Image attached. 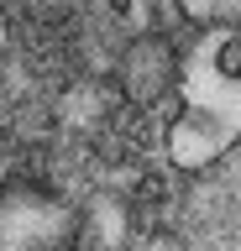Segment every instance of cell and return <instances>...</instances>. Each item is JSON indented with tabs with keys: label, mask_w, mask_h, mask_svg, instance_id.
<instances>
[{
	"label": "cell",
	"mask_w": 241,
	"mask_h": 251,
	"mask_svg": "<svg viewBox=\"0 0 241 251\" xmlns=\"http://www.w3.org/2000/svg\"><path fill=\"white\" fill-rule=\"evenodd\" d=\"M178 115L168 126V162L178 173L215 168L241 141V26H210L178 58Z\"/></svg>",
	"instance_id": "1"
},
{
	"label": "cell",
	"mask_w": 241,
	"mask_h": 251,
	"mask_svg": "<svg viewBox=\"0 0 241 251\" xmlns=\"http://www.w3.org/2000/svg\"><path fill=\"white\" fill-rule=\"evenodd\" d=\"M79 241V215L48 188H5L0 194V251H68Z\"/></svg>",
	"instance_id": "2"
},
{
	"label": "cell",
	"mask_w": 241,
	"mask_h": 251,
	"mask_svg": "<svg viewBox=\"0 0 241 251\" xmlns=\"http://www.w3.org/2000/svg\"><path fill=\"white\" fill-rule=\"evenodd\" d=\"M121 89L131 105H158L162 94L178 89V52L158 31H136L121 52Z\"/></svg>",
	"instance_id": "3"
},
{
	"label": "cell",
	"mask_w": 241,
	"mask_h": 251,
	"mask_svg": "<svg viewBox=\"0 0 241 251\" xmlns=\"http://www.w3.org/2000/svg\"><path fill=\"white\" fill-rule=\"evenodd\" d=\"M131 220H126V204L121 199H95L89 204V215H84L79 235L89 251H121V241H126Z\"/></svg>",
	"instance_id": "4"
},
{
	"label": "cell",
	"mask_w": 241,
	"mask_h": 251,
	"mask_svg": "<svg viewBox=\"0 0 241 251\" xmlns=\"http://www.w3.org/2000/svg\"><path fill=\"white\" fill-rule=\"evenodd\" d=\"M178 11L194 26H241V0H178Z\"/></svg>",
	"instance_id": "5"
},
{
	"label": "cell",
	"mask_w": 241,
	"mask_h": 251,
	"mask_svg": "<svg viewBox=\"0 0 241 251\" xmlns=\"http://www.w3.org/2000/svg\"><path fill=\"white\" fill-rule=\"evenodd\" d=\"M5 42H11V26H5V16H0V52H5Z\"/></svg>",
	"instance_id": "6"
}]
</instances>
